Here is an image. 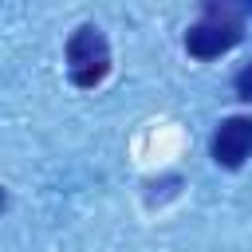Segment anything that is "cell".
I'll return each mask as SVG.
<instances>
[{
  "instance_id": "1",
  "label": "cell",
  "mask_w": 252,
  "mask_h": 252,
  "mask_svg": "<svg viewBox=\"0 0 252 252\" xmlns=\"http://www.w3.org/2000/svg\"><path fill=\"white\" fill-rule=\"evenodd\" d=\"M240 43V8L232 4H209L205 16L185 32V47L193 59H217Z\"/></svg>"
},
{
  "instance_id": "2",
  "label": "cell",
  "mask_w": 252,
  "mask_h": 252,
  "mask_svg": "<svg viewBox=\"0 0 252 252\" xmlns=\"http://www.w3.org/2000/svg\"><path fill=\"white\" fill-rule=\"evenodd\" d=\"M67 71H71V83L91 91L106 79L110 71V47L102 39L98 28H79L71 39H67Z\"/></svg>"
},
{
  "instance_id": "3",
  "label": "cell",
  "mask_w": 252,
  "mask_h": 252,
  "mask_svg": "<svg viewBox=\"0 0 252 252\" xmlns=\"http://www.w3.org/2000/svg\"><path fill=\"white\" fill-rule=\"evenodd\" d=\"M209 150H213V161H217V165H224V169H240V165L252 158V118H248V114H232V118H224V122L217 126Z\"/></svg>"
},
{
  "instance_id": "4",
  "label": "cell",
  "mask_w": 252,
  "mask_h": 252,
  "mask_svg": "<svg viewBox=\"0 0 252 252\" xmlns=\"http://www.w3.org/2000/svg\"><path fill=\"white\" fill-rule=\"evenodd\" d=\"M232 87H236V94H240L244 102H252V63H248V67L236 75V83H232Z\"/></svg>"
}]
</instances>
